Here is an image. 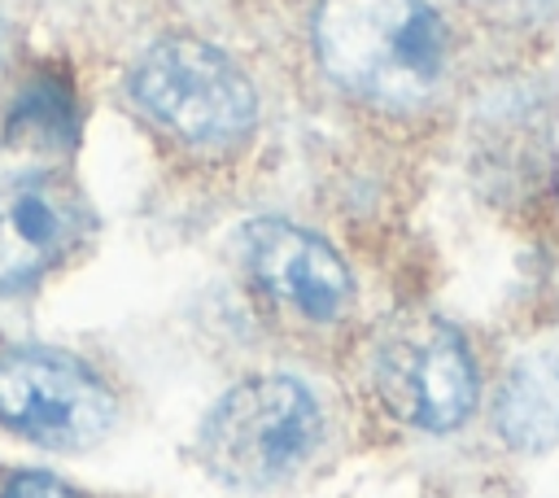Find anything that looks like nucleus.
Masks as SVG:
<instances>
[{
    "instance_id": "1",
    "label": "nucleus",
    "mask_w": 559,
    "mask_h": 498,
    "mask_svg": "<svg viewBox=\"0 0 559 498\" xmlns=\"http://www.w3.org/2000/svg\"><path fill=\"white\" fill-rule=\"evenodd\" d=\"M310 52L341 96L380 114H419L450 79V26L428 0H314Z\"/></svg>"
},
{
    "instance_id": "2",
    "label": "nucleus",
    "mask_w": 559,
    "mask_h": 498,
    "mask_svg": "<svg viewBox=\"0 0 559 498\" xmlns=\"http://www.w3.org/2000/svg\"><path fill=\"white\" fill-rule=\"evenodd\" d=\"M127 100L148 131L197 157H227L258 127L253 83L218 44L197 35L148 44L127 74Z\"/></svg>"
},
{
    "instance_id": "3",
    "label": "nucleus",
    "mask_w": 559,
    "mask_h": 498,
    "mask_svg": "<svg viewBox=\"0 0 559 498\" xmlns=\"http://www.w3.org/2000/svg\"><path fill=\"white\" fill-rule=\"evenodd\" d=\"M323 441V406L297 376H249L231 384L201 419L197 450L214 481L231 489H271L301 472Z\"/></svg>"
},
{
    "instance_id": "4",
    "label": "nucleus",
    "mask_w": 559,
    "mask_h": 498,
    "mask_svg": "<svg viewBox=\"0 0 559 498\" xmlns=\"http://www.w3.org/2000/svg\"><path fill=\"white\" fill-rule=\"evenodd\" d=\"M371 389L393 419L424 432H454L476 411L480 380L459 328L437 315H411L380 332Z\"/></svg>"
},
{
    "instance_id": "5",
    "label": "nucleus",
    "mask_w": 559,
    "mask_h": 498,
    "mask_svg": "<svg viewBox=\"0 0 559 498\" xmlns=\"http://www.w3.org/2000/svg\"><path fill=\"white\" fill-rule=\"evenodd\" d=\"M118 419L114 389L79 358L52 345L0 349V428L44 450H87Z\"/></svg>"
},
{
    "instance_id": "6",
    "label": "nucleus",
    "mask_w": 559,
    "mask_h": 498,
    "mask_svg": "<svg viewBox=\"0 0 559 498\" xmlns=\"http://www.w3.org/2000/svg\"><path fill=\"white\" fill-rule=\"evenodd\" d=\"M240 240L245 271L275 310L301 323H336L354 306V275L323 236L284 218H258Z\"/></svg>"
},
{
    "instance_id": "7",
    "label": "nucleus",
    "mask_w": 559,
    "mask_h": 498,
    "mask_svg": "<svg viewBox=\"0 0 559 498\" xmlns=\"http://www.w3.org/2000/svg\"><path fill=\"white\" fill-rule=\"evenodd\" d=\"M83 197L57 175H17L0 188V293L39 284L87 236Z\"/></svg>"
},
{
    "instance_id": "8",
    "label": "nucleus",
    "mask_w": 559,
    "mask_h": 498,
    "mask_svg": "<svg viewBox=\"0 0 559 498\" xmlns=\"http://www.w3.org/2000/svg\"><path fill=\"white\" fill-rule=\"evenodd\" d=\"M493 428L511 450L542 454L559 446V358L528 354L520 358L493 398Z\"/></svg>"
},
{
    "instance_id": "9",
    "label": "nucleus",
    "mask_w": 559,
    "mask_h": 498,
    "mask_svg": "<svg viewBox=\"0 0 559 498\" xmlns=\"http://www.w3.org/2000/svg\"><path fill=\"white\" fill-rule=\"evenodd\" d=\"M4 140L26 149H70L74 140V83L57 70L35 74L9 105Z\"/></svg>"
},
{
    "instance_id": "10",
    "label": "nucleus",
    "mask_w": 559,
    "mask_h": 498,
    "mask_svg": "<svg viewBox=\"0 0 559 498\" xmlns=\"http://www.w3.org/2000/svg\"><path fill=\"white\" fill-rule=\"evenodd\" d=\"M476 4L507 26H542L559 13V0H476Z\"/></svg>"
},
{
    "instance_id": "11",
    "label": "nucleus",
    "mask_w": 559,
    "mask_h": 498,
    "mask_svg": "<svg viewBox=\"0 0 559 498\" xmlns=\"http://www.w3.org/2000/svg\"><path fill=\"white\" fill-rule=\"evenodd\" d=\"M0 498H83V494L70 489L66 481L48 476V472H13L0 485Z\"/></svg>"
},
{
    "instance_id": "12",
    "label": "nucleus",
    "mask_w": 559,
    "mask_h": 498,
    "mask_svg": "<svg viewBox=\"0 0 559 498\" xmlns=\"http://www.w3.org/2000/svg\"><path fill=\"white\" fill-rule=\"evenodd\" d=\"M4 66H9V31L0 22V74H4Z\"/></svg>"
}]
</instances>
